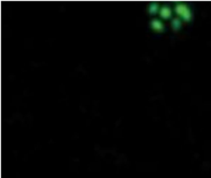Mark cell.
<instances>
[{"label": "cell", "instance_id": "cell-1", "mask_svg": "<svg viewBox=\"0 0 211 178\" xmlns=\"http://www.w3.org/2000/svg\"><path fill=\"white\" fill-rule=\"evenodd\" d=\"M176 11L177 13L179 14L180 16L185 19L188 20L190 17V13L189 9L187 8V6L183 4H178L177 7H176Z\"/></svg>", "mask_w": 211, "mask_h": 178}, {"label": "cell", "instance_id": "cell-2", "mask_svg": "<svg viewBox=\"0 0 211 178\" xmlns=\"http://www.w3.org/2000/svg\"><path fill=\"white\" fill-rule=\"evenodd\" d=\"M160 14H161V16L162 17H163L165 18H167V17H168L170 16V11L167 7H163L161 9Z\"/></svg>", "mask_w": 211, "mask_h": 178}, {"label": "cell", "instance_id": "cell-3", "mask_svg": "<svg viewBox=\"0 0 211 178\" xmlns=\"http://www.w3.org/2000/svg\"><path fill=\"white\" fill-rule=\"evenodd\" d=\"M152 26L155 30H161L162 29V24L157 20H154L152 22Z\"/></svg>", "mask_w": 211, "mask_h": 178}, {"label": "cell", "instance_id": "cell-4", "mask_svg": "<svg viewBox=\"0 0 211 178\" xmlns=\"http://www.w3.org/2000/svg\"><path fill=\"white\" fill-rule=\"evenodd\" d=\"M173 26L175 29H177L180 27V21L178 19H174V21H173Z\"/></svg>", "mask_w": 211, "mask_h": 178}, {"label": "cell", "instance_id": "cell-5", "mask_svg": "<svg viewBox=\"0 0 211 178\" xmlns=\"http://www.w3.org/2000/svg\"><path fill=\"white\" fill-rule=\"evenodd\" d=\"M157 6L155 4H154L151 6V9H151V12H155L157 11Z\"/></svg>", "mask_w": 211, "mask_h": 178}]
</instances>
